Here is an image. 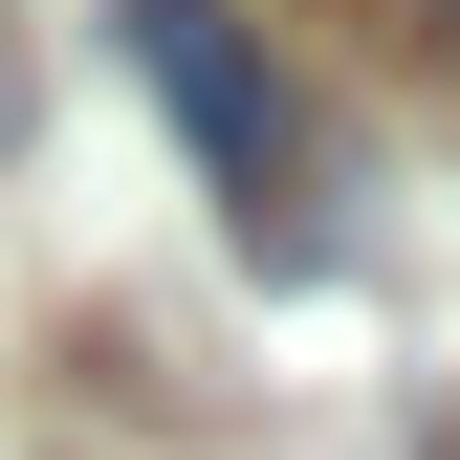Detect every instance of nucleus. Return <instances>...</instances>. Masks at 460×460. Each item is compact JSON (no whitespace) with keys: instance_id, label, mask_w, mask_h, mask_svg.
<instances>
[{"instance_id":"obj_1","label":"nucleus","mask_w":460,"mask_h":460,"mask_svg":"<svg viewBox=\"0 0 460 460\" xmlns=\"http://www.w3.org/2000/svg\"><path fill=\"white\" fill-rule=\"evenodd\" d=\"M132 66H154V110L198 132L219 219H242L263 263H329V132H307V88H285V44L242 22V0H132Z\"/></svg>"},{"instance_id":"obj_2","label":"nucleus","mask_w":460,"mask_h":460,"mask_svg":"<svg viewBox=\"0 0 460 460\" xmlns=\"http://www.w3.org/2000/svg\"><path fill=\"white\" fill-rule=\"evenodd\" d=\"M0 154H22V44H0Z\"/></svg>"}]
</instances>
